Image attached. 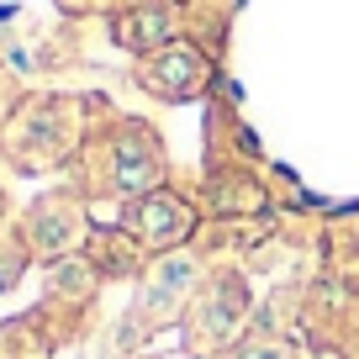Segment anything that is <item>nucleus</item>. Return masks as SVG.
<instances>
[{"instance_id": "1", "label": "nucleus", "mask_w": 359, "mask_h": 359, "mask_svg": "<svg viewBox=\"0 0 359 359\" xmlns=\"http://www.w3.org/2000/svg\"><path fill=\"white\" fill-rule=\"evenodd\" d=\"M201 79H206V64H201V53H196L191 43H169V48H158V58L143 64V85L154 90V95H164V101L196 95Z\"/></svg>"}, {"instance_id": "2", "label": "nucleus", "mask_w": 359, "mask_h": 359, "mask_svg": "<svg viewBox=\"0 0 359 359\" xmlns=\"http://www.w3.org/2000/svg\"><path fill=\"white\" fill-rule=\"evenodd\" d=\"M127 227L137 233V243L169 248V243H180V238L191 233V212H185V201H175L169 191H154V196H143V201L133 206Z\"/></svg>"}, {"instance_id": "3", "label": "nucleus", "mask_w": 359, "mask_h": 359, "mask_svg": "<svg viewBox=\"0 0 359 359\" xmlns=\"http://www.w3.org/2000/svg\"><path fill=\"white\" fill-rule=\"evenodd\" d=\"M32 243L43 248V254H64V248H74L79 238V217L69 201H58V196H48L43 206H32Z\"/></svg>"}, {"instance_id": "4", "label": "nucleus", "mask_w": 359, "mask_h": 359, "mask_svg": "<svg viewBox=\"0 0 359 359\" xmlns=\"http://www.w3.org/2000/svg\"><path fill=\"white\" fill-rule=\"evenodd\" d=\"M191 280H196V264H191V259H164V264H158L154 269V280H148V296H143V302H148V312H169V306H175L180 302V296H185V291H191Z\"/></svg>"}, {"instance_id": "5", "label": "nucleus", "mask_w": 359, "mask_h": 359, "mask_svg": "<svg viewBox=\"0 0 359 359\" xmlns=\"http://www.w3.org/2000/svg\"><path fill=\"white\" fill-rule=\"evenodd\" d=\"M164 32H169L164 6H148V11H133V16L116 22V37H122V48H133V53H158V48H164Z\"/></svg>"}, {"instance_id": "6", "label": "nucleus", "mask_w": 359, "mask_h": 359, "mask_svg": "<svg viewBox=\"0 0 359 359\" xmlns=\"http://www.w3.org/2000/svg\"><path fill=\"white\" fill-rule=\"evenodd\" d=\"M238 359H285V348L280 344H248V348H238Z\"/></svg>"}]
</instances>
